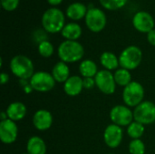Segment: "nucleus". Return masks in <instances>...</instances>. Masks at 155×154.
I'll list each match as a JSON object with an SVG mask.
<instances>
[{"label":"nucleus","instance_id":"obj_17","mask_svg":"<svg viewBox=\"0 0 155 154\" xmlns=\"http://www.w3.org/2000/svg\"><path fill=\"white\" fill-rule=\"evenodd\" d=\"M88 12V7L80 2H75L68 5L66 8V16L73 21H79L83 18H85V15Z\"/></svg>","mask_w":155,"mask_h":154},{"label":"nucleus","instance_id":"obj_31","mask_svg":"<svg viewBox=\"0 0 155 154\" xmlns=\"http://www.w3.org/2000/svg\"><path fill=\"white\" fill-rule=\"evenodd\" d=\"M8 81H9V75L6 73L2 72L1 73V75H0V83H1V84L4 85V84H7Z\"/></svg>","mask_w":155,"mask_h":154},{"label":"nucleus","instance_id":"obj_23","mask_svg":"<svg viewBox=\"0 0 155 154\" xmlns=\"http://www.w3.org/2000/svg\"><path fill=\"white\" fill-rule=\"evenodd\" d=\"M114 80L117 85L123 86L124 88L127 86L130 83H132V74L129 70L124 68H118L114 73Z\"/></svg>","mask_w":155,"mask_h":154},{"label":"nucleus","instance_id":"obj_2","mask_svg":"<svg viewBox=\"0 0 155 154\" xmlns=\"http://www.w3.org/2000/svg\"><path fill=\"white\" fill-rule=\"evenodd\" d=\"M58 56L66 64L76 63L84 55V46L77 41L64 40L58 46Z\"/></svg>","mask_w":155,"mask_h":154},{"label":"nucleus","instance_id":"obj_34","mask_svg":"<svg viewBox=\"0 0 155 154\" xmlns=\"http://www.w3.org/2000/svg\"><path fill=\"white\" fill-rule=\"evenodd\" d=\"M7 119H8V116H7L6 112L5 111V112H3L1 113V121H5V120H7Z\"/></svg>","mask_w":155,"mask_h":154},{"label":"nucleus","instance_id":"obj_19","mask_svg":"<svg viewBox=\"0 0 155 154\" xmlns=\"http://www.w3.org/2000/svg\"><path fill=\"white\" fill-rule=\"evenodd\" d=\"M26 152L28 154H45L46 144L39 136H32L26 143Z\"/></svg>","mask_w":155,"mask_h":154},{"label":"nucleus","instance_id":"obj_3","mask_svg":"<svg viewBox=\"0 0 155 154\" xmlns=\"http://www.w3.org/2000/svg\"><path fill=\"white\" fill-rule=\"evenodd\" d=\"M9 65L12 74L19 80H30L35 73L32 60L26 55L17 54L14 56Z\"/></svg>","mask_w":155,"mask_h":154},{"label":"nucleus","instance_id":"obj_5","mask_svg":"<svg viewBox=\"0 0 155 154\" xmlns=\"http://www.w3.org/2000/svg\"><path fill=\"white\" fill-rule=\"evenodd\" d=\"M144 88L143 86L136 82L132 81L127 86L124 88L123 91V100L126 106L128 107H136L144 99Z\"/></svg>","mask_w":155,"mask_h":154},{"label":"nucleus","instance_id":"obj_36","mask_svg":"<svg viewBox=\"0 0 155 154\" xmlns=\"http://www.w3.org/2000/svg\"><path fill=\"white\" fill-rule=\"evenodd\" d=\"M108 154H114V153H108Z\"/></svg>","mask_w":155,"mask_h":154},{"label":"nucleus","instance_id":"obj_27","mask_svg":"<svg viewBox=\"0 0 155 154\" xmlns=\"http://www.w3.org/2000/svg\"><path fill=\"white\" fill-rule=\"evenodd\" d=\"M129 152L131 154H145V144L141 139L132 140L129 143Z\"/></svg>","mask_w":155,"mask_h":154},{"label":"nucleus","instance_id":"obj_4","mask_svg":"<svg viewBox=\"0 0 155 154\" xmlns=\"http://www.w3.org/2000/svg\"><path fill=\"white\" fill-rule=\"evenodd\" d=\"M143 52L136 45H129L124 48L119 55V63L122 68L129 71L136 69L142 63Z\"/></svg>","mask_w":155,"mask_h":154},{"label":"nucleus","instance_id":"obj_1","mask_svg":"<svg viewBox=\"0 0 155 154\" xmlns=\"http://www.w3.org/2000/svg\"><path fill=\"white\" fill-rule=\"evenodd\" d=\"M41 23L46 33L57 34L62 32L65 25V15L61 9L57 7H50L44 12Z\"/></svg>","mask_w":155,"mask_h":154},{"label":"nucleus","instance_id":"obj_12","mask_svg":"<svg viewBox=\"0 0 155 154\" xmlns=\"http://www.w3.org/2000/svg\"><path fill=\"white\" fill-rule=\"evenodd\" d=\"M124 132L122 127L116 124H109L104 132V143L111 149H115L120 146L123 142Z\"/></svg>","mask_w":155,"mask_h":154},{"label":"nucleus","instance_id":"obj_18","mask_svg":"<svg viewBox=\"0 0 155 154\" xmlns=\"http://www.w3.org/2000/svg\"><path fill=\"white\" fill-rule=\"evenodd\" d=\"M51 74L56 83L64 84L70 77V68L66 63L60 61L54 65Z\"/></svg>","mask_w":155,"mask_h":154},{"label":"nucleus","instance_id":"obj_13","mask_svg":"<svg viewBox=\"0 0 155 154\" xmlns=\"http://www.w3.org/2000/svg\"><path fill=\"white\" fill-rule=\"evenodd\" d=\"M18 136V127L15 122L7 119L0 122V140L5 144L14 143Z\"/></svg>","mask_w":155,"mask_h":154},{"label":"nucleus","instance_id":"obj_22","mask_svg":"<svg viewBox=\"0 0 155 154\" xmlns=\"http://www.w3.org/2000/svg\"><path fill=\"white\" fill-rule=\"evenodd\" d=\"M79 72L84 78H88V77L94 78L99 71H98L97 64L93 60L85 59L80 63Z\"/></svg>","mask_w":155,"mask_h":154},{"label":"nucleus","instance_id":"obj_20","mask_svg":"<svg viewBox=\"0 0 155 154\" xmlns=\"http://www.w3.org/2000/svg\"><path fill=\"white\" fill-rule=\"evenodd\" d=\"M61 34L65 40L77 41L82 35V27L79 24L75 22L65 24L61 32Z\"/></svg>","mask_w":155,"mask_h":154},{"label":"nucleus","instance_id":"obj_35","mask_svg":"<svg viewBox=\"0 0 155 154\" xmlns=\"http://www.w3.org/2000/svg\"><path fill=\"white\" fill-rule=\"evenodd\" d=\"M22 154H28L27 152H25V153H22Z\"/></svg>","mask_w":155,"mask_h":154},{"label":"nucleus","instance_id":"obj_11","mask_svg":"<svg viewBox=\"0 0 155 154\" xmlns=\"http://www.w3.org/2000/svg\"><path fill=\"white\" fill-rule=\"evenodd\" d=\"M154 19L153 15L145 11L137 12L133 17V25L140 33L148 34L154 29Z\"/></svg>","mask_w":155,"mask_h":154},{"label":"nucleus","instance_id":"obj_26","mask_svg":"<svg viewBox=\"0 0 155 154\" xmlns=\"http://www.w3.org/2000/svg\"><path fill=\"white\" fill-rule=\"evenodd\" d=\"M104 8L110 11H114L123 8L128 2V0H99Z\"/></svg>","mask_w":155,"mask_h":154},{"label":"nucleus","instance_id":"obj_29","mask_svg":"<svg viewBox=\"0 0 155 154\" xmlns=\"http://www.w3.org/2000/svg\"><path fill=\"white\" fill-rule=\"evenodd\" d=\"M83 83H84V89H88V90L93 89L94 87V85H95L94 78H91V77L83 78Z\"/></svg>","mask_w":155,"mask_h":154},{"label":"nucleus","instance_id":"obj_33","mask_svg":"<svg viewBox=\"0 0 155 154\" xmlns=\"http://www.w3.org/2000/svg\"><path fill=\"white\" fill-rule=\"evenodd\" d=\"M23 90H24V92L25 93H32L34 90H33V88H32V86L30 85V83H29V84H27L26 86H25L24 88H23Z\"/></svg>","mask_w":155,"mask_h":154},{"label":"nucleus","instance_id":"obj_6","mask_svg":"<svg viewBox=\"0 0 155 154\" xmlns=\"http://www.w3.org/2000/svg\"><path fill=\"white\" fill-rule=\"evenodd\" d=\"M87 28L93 33H99L103 31L107 24V17L105 13L98 7H89L84 18Z\"/></svg>","mask_w":155,"mask_h":154},{"label":"nucleus","instance_id":"obj_9","mask_svg":"<svg viewBox=\"0 0 155 154\" xmlns=\"http://www.w3.org/2000/svg\"><path fill=\"white\" fill-rule=\"evenodd\" d=\"M110 119L114 124L128 127L134 121V112L126 105H115L110 112Z\"/></svg>","mask_w":155,"mask_h":154},{"label":"nucleus","instance_id":"obj_16","mask_svg":"<svg viewBox=\"0 0 155 154\" xmlns=\"http://www.w3.org/2000/svg\"><path fill=\"white\" fill-rule=\"evenodd\" d=\"M5 112L7 113L8 119L14 122H18L25 117L27 110H26V106L23 103L13 102L7 106Z\"/></svg>","mask_w":155,"mask_h":154},{"label":"nucleus","instance_id":"obj_24","mask_svg":"<svg viewBox=\"0 0 155 154\" xmlns=\"http://www.w3.org/2000/svg\"><path fill=\"white\" fill-rule=\"evenodd\" d=\"M144 132H145L144 125L136 122V121H134L127 127V134L133 140L141 139L143 137V135L144 134Z\"/></svg>","mask_w":155,"mask_h":154},{"label":"nucleus","instance_id":"obj_32","mask_svg":"<svg viewBox=\"0 0 155 154\" xmlns=\"http://www.w3.org/2000/svg\"><path fill=\"white\" fill-rule=\"evenodd\" d=\"M49 5H51L53 7H55L56 5H60L64 0H46Z\"/></svg>","mask_w":155,"mask_h":154},{"label":"nucleus","instance_id":"obj_21","mask_svg":"<svg viewBox=\"0 0 155 154\" xmlns=\"http://www.w3.org/2000/svg\"><path fill=\"white\" fill-rule=\"evenodd\" d=\"M100 63L104 66V68L108 71L117 70L118 67L120 66L119 57H117L115 54L112 52H108V51L104 52L101 54Z\"/></svg>","mask_w":155,"mask_h":154},{"label":"nucleus","instance_id":"obj_8","mask_svg":"<svg viewBox=\"0 0 155 154\" xmlns=\"http://www.w3.org/2000/svg\"><path fill=\"white\" fill-rule=\"evenodd\" d=\"M134 121L149 125L155 123V103L151 101H143L134 110Z\"/></svg>","mask_w":155,"mask_h":154},{"label":"nucleus","instance_id":"obj_10","mask_svg":"<svg viewBox=\"0 0 155 154\" xmlns=\"http://www.w3.org/2000/svg\"><path fill=\"white\" fill-rule=\"evenodd\" d=\"M95 86L104 94H113L116 89V83L114 74L108 70H100L94 77Z\"/></svg>","mask_w":155,"mask_h":154},{"label":"nucleus","instance_id":"obj_28","mask_svg":"<svg viewBox=\"0 0 155 154\" xmlns=\"http://www.w3.org/2000/svg\"><path fill=\"white\" fill-rule=\"evenodd\" d=\"M1 6L4 10L7 12H12L15 10L20 3V0H0Z\"/></svg>","mask_w":155,"mask_h":154},{"label":"nucleus","instance_id":"obj_15","mask_svg":"<svg viewBox=\"0 0 155 154\" xmlns=\"http://www.w3.org/2000/svg\"><path fill=\"white\" fill-rule=\"evenodd\" d=\"M84 89V88L83 78L79 75L70 76L69 79L64 84V93L71 97L79 95Z\"/></svg>","mask_w":155,"mask_h":154},{"label":"nucleus","instance_id":"obj_7","mask_svg":"<svg viewBox=\"0 0 155 154\" xmlns=\"http://www.w3.org/2000/svg\"><path fill=\"white\" fill-rule=\"evenodd\" d=\"M30 85L34 91L39 93H47L53 90L55 86V80L52 74L45 71H38L29 80Z\"/></svg>","mask_w":155,"mask_h":154},{"label":"nucleus","instance_id":"obj_30","mask_svg":"<svg viewBox=\"0 0 155 154\" xmlns=\"http://www.w3.org/2000/svg\"><path fill=\"white\" fill-rule=\"evenodd\" d=\"M147 41L150 44L155 46V29H153L147 34Z\"/></svg>","mask_w":155,"mask_h":154},{"label":"nucleus","instance_id":"obj_25","mask_svg":"<svg viewBox=\"0 0 155 154\" xmlns=\"http://www.w3.org/2000/svg\"><path fill=\"white\" fill-rule=\"evenodd\" d=\"M37 49H38L39 54L44 58L51 57L54 54V48L53 44L51 42H49L48 40L43 41L40 44H38Z\"/></svg>","mask_w":155,"mask_h":154},{"label":"nucleus","instance_id":"obj_14","mask_svg":"<svg viewBox=\"0 0 155 154\" xmlns=\"http://www.w3.org/2000/svg\"><path fill=\"white\" fill-rule=\"evenodd\" d=\"M33 124L34 127L38 131H47L53 124L52 113L45 109L36 111L33 116Z\"/></svg>","mask_w":155,"mask_h":154}]
</instances>
